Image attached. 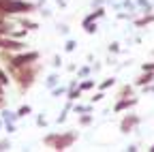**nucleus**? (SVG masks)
Here are the masks:
<instances>
[{"instance_id": "nucleus-1", "label": "nucleus", "mask_w": 154, "mask_h": 152, "mask_svg": "<svg viewBox=\"0 0 154 152\" xmlns=\"http://www.w3.org/2000/svg\"><path fill=\"white\" fill-rule=\"evenodd\" d=\"M7 73L11 75V79H13V84L17 86L19 94H26V92L38 82V77H41V73H43V62L38 60V62H34V64L17 67V69L7 67Z\"/></svg>"}, {"instance_id": "nucleus-2", "label": "nucleus", "mask_w": 154, "mask_h": 152, "mask_svg": "<svg viewBox=\"0 0 154 152\" xmlns=\"http://www.w3.org/2000/svg\"><path fill=\"white\" fill-rule=\"evenodd\" d=\"M38 60H41V51H36V49H24V51L13 54V56H11V60H9L7 64H2V67H5V69H7V67L17 69V67L34 64V62H38Z\"/></svg>"}, {"instance_id": "nucleus-3", "label": "nucleus", "mask_w": 154, "mask_h": 152, "mask_svg": "<svg viewBox=\"0 0 154 152\" xmlns=\"http://www.w3.org/2000/svg\"><path fill=\"white\" fill-rule=\"evenodd\" d=\"M77 139H79V131H75V129H73V131H58V137H56L51 150H56V152H64V150L73 148Z\"/></svg>"}, {"instance_id": "nucleus-4", "label": "nucleus", "mask_w": 154, "mask_h": 152, "mask_svg": "<svg viewBox=\"0 0 154 152\" xmlns=\"http://www.w3.org/2000/svg\"><path fill=\"white\" fill-rule=\"evenodd\" d=\"M0 49H7V51L17 54V51L28 49V45H26V41H24V39H13V36L5 34V36H0Z\"/></svg>"}, {"instance_id": "nucleus-5", "label": "nucleus", "mask_w": 154, "mask_h": 152, "mask_svg": "<svg viewBox=\"0 0 154 152\" xmlns=\"http://www.w3.org/2000/svg\"><path fill=\"white\" fill-rule=\"evenodd\" d=\"M141 118L137 116V113H126V116L120 120V133H124V135H128V133H133L135 129L139 126Z\"/></svg>"}, {"instance_id": "nucleus-6", "label": "nucleus", "mask_w": 154, "mask_h": 152, "mask_svg": "<svg viewBox=\"0 0 154 152\" xmlns=\"http://www.w3.org/2000/svg\"><path fill=\"white\" fill-rule=\"evenodd\" d=\"M137 103H139L137 97H124V99H118V101L113 103L111 111H113V113H122V111H128L131 107H135Z\"/></svg>"}, {"instance_id": "nucleus-7", "label": "nucleus", "mask_w": 154, "mask_h": 152, "mask_svg": "<svg viewBox=\"0 0 154 152\" xmlns=\"http://www.w3.org/2000/svg\"><path fill=\"white\" fill-rule=\"evenodd\" d=\"M13 22H15L17 26H24V28H28L30 32H36L38 28H41V26H38V22L28 20V15H15V17H13Z\"/></svg>"}, {"instance_id": "nucleus-8", "label": "nucleus", "mask_w": 154, "mask_h": 152, "mask_svg": "<svg viewBox=\"0 0 154 152\" xmlns=\"http://www.w3.org/2000/svg\"><path fill=\"white\" fill-rule=\"evenodd\" d=\"M13 28H15L13 17H5V15H0V36L11 34V30H13Z\"/></svg>"}, {"instance_id": "nucleus-9", "label": "nucleus", "mask_w": 154, "mask_h": 152, "mask_svg": "<svg viewBox=\"0 0 154 152\" xmlns=\"http://www.w3.org/2000/svg\"><path fill=\"white\" fill-rule=\"evenodd\" d=\"M152 82H154V71H141V75H139L137 79H135L133 86L143 88V86H148V84H152Z\"/></svg>"}, {"instance_id": "nucleus-10", "label": "nucleus", "mask_w": 154, "mask_h": 152, "mask_svg": "<svg viewBox=\"0 0 154 152\" xmlns=\"http://www.w3.org/2000/svg\"><path fill=\"white\" fill-rule=\"evenodd\" d=\"M92 124H94V113H92V111L79 113V116H77V126H79V129H88V126H92Z\"/></svg>"}, {"instance_id": "nucleus-11", "label": "nucleus", "mask_w": 154, "mask_h": 152, "mask_svg": "<svg viewBox=\"0 0 154 152\" xmlns=\"http://www.w3.org/2000/svg\"><path fill=\"white\" fill-rule=\"evenodd\" d=\"M84 97V92H82V88H79V84H77V86H66V97L64 99H69V101H79Z\"/></svg>"}, {"instance_id": "nucleus-12", "label": "nucleus", "mask_w": 154, "mask_h": 152, "mask_svg": "<svg viewBox=\"0 0 154 152\" xmlns=\"http://www.w3.org/2000/svg\"><path fill=\"white\" fill-rule=\"evenodd\" d=\"M107 15V9H105V5H101V7H94L86 17H84V20H92V22H99L101 20V17H105Z\"/></svg>"}, {"instance_id": "nucleus-13", "label": "nucleus", "mask_w": 154, "mask_h": 152, "mask_svg": "<svg viewBox=\"0 0 154 152\" xmlns=\"http://www.w3.org/2000/svg\"><path fill=\"white\" fill-rule=\"evenodd\" d=\"M96 84H99V82H96V79L92 77V75H90V77L79 79V88H82V92H84V94H86V92H92V90L96 88Z\"/></svg>"}, {"instance_id": "nucleus-14", "label": "nucleus", "mask_w": 154, "mask_h": 152, "mask_svg": "<svg viewBox=\"0 0 154 152\" xmlns=\"http://www.w3.org/2000/svg\"><path fill=\"white\" fill-rule=\"evenodd\" d=\"M88 111H94V105L92 103H79V101H75L73 103V113H88Z\"/></svg>"}, {"instance_id": "nucleus-15", "label": "nucleus", "mask_w": 154, "mask_h": 152, "mask_svg": "<svg viewBox=\"0 0 154 152\" xmlns=\"http://www.w3.org/2000/svg\"><path fill=\"white\" fill-rule=\"evenodd\" d=\"M0 118H2V122H17L19 120V116H17V111H13V109H0Z\"/></svg>"}, {"instance_id": "nucleus-16", "label": "nucleus", "mask_w": 154, "mask_h": 152, "mask_svg": "<svg viewBox=\"0 0 154 152\" xmlns=\"http://www.w3.org/2000/svg\"><path fill=\"white\" fill-rule=\"evenodd\" d=\"M43 84H45V88H47V90L56 88L58 84H60V73H49L47 77H45V82H43Z\"/></svg>"}, {"instance_id": "nucleus-17", "label": "nucleus", "mask_w": 154, "mask_h": 152, "mask_svg": "<svg viewBox=\"0 0 154 152\" xmlns=\"http://www.w3.org/2000/svg\"><path fill=\"white\" fill-rule=\"evenodd\" d=\"M150 24H154V13H143V17L135 20V26L137 28H143V26H150Z\"/></svg>"}, {"instance_id": "nucleus-18", "label": "nucleus", "mask_w": 154, "mask_h": 152, "mask_svg": "<svg viewBox=\"0 0 154 152\" xmlns=\"http://www.w3.org/2000/svg\"><path fill=\"white\" fill-rule=\"evenodd\" d=\"M90 75H92V64H82V67H77V71H75V77H79V79L90 77Z\"/></svg>"}, {"instance_id": "nucleus-19", "label": "nucleus", "mask_w": 154, "mask_h": 152, "mask_svg": "<svg viewBox=\"0 0 154 152\" xmlns=\"http://www.w3.org/2000/svg\"><path fill=\"white\" fill-rule=\"evenodd\" d=\"M124 97H133V84H124L118 88L116 92V99H124Z\"/></svg>"}, {"instance_id": "nucleus-20", "label": "nucleus", "mask_w": 154, "mask_h": 152, "mask_svg": "<svg viewBox=\"0 0 154 152\" xmlns=\"http://www.w3.org/2000/svg\"><path fill=\"white\" fill-rule=\"evenodd\" d=\"M82 28L86 34H96V30H99L96 22H92V20H82Z\"/></svg>"}, {"instance_id": "nucleus-21", "label": "nucleus", "mask_w": 154, "mask_h": 152, "mask_svg": "<svg viewBox=\"0 0 154 152\" xmlns=\"http://www.w3.org/2000/svg\"><path fill=\"white\" fill-rule=\"evenodd\" d=\"M49 94H51V99H60V97H66V86L58 84L56 88H51V90H49Z\"/></svg>"}, {"instance_id": "nucleus-22", "label": "nucleus", "mask_w": 154, "mask_h": 152, "mask_svg": "<svg viewBox=\"0 0 154 152\" xmlns=\"http://www.w3.org/2000/svg\"><path fill=\"white\" fill-rule=\"evenodd\" d=\"M13 84V79H11V75L7 73V69L5 67H0V86H5V88H9Z\"/></svg>"}, {"instance_id": "nucleus-23", "label": "nucleus", "mask_w": 154, "mask_h": 152, "mask_svg": "<svg viewBox=\"0 0 154 152\" xmlns=\"http://www.w3.org/2000/svg\"><path fill=\"white\" fill-rule=\"evenodd\" d=\"M15 111H17L19 120H22V118H28L30 113H32V105H28V103H26V105H19V107H17Z\"/></svg>"}, {"instance_id": "nucleus-24", "label": "nucleus", "mask_w": 154, "mask_h": 152, "mask_svg": "<svg viewBox=\"0 0 154 152\" xmlns=\"http://www.w3.org/2000/svg\"><path fill=\"white\" fill-rule=\"evenodd\" d=\"M113 86H116V77H105L103 82L96 84V88H99V90H109V88H113Z\"/></svg>"}, {"instance_id": "nucleus-25", "label": "nucleus", "mask_w": 154, "mask_h": 152, "mask_svg": "<svg viewBox=\"0 0 154 152\" xmlns=\"http://www.w3.org/2000/svg\"><path fill=\"white\" fill-rule=\"evenodd\" d=\"M56 137H58V131H51V133H47V135L43 137V146L51 150V146H54V141H56Z\"/></svg>"}, {"instance_id": "nucleus-26", "label": "nucleus", "mask_w": 154, "mask_h": 152, "mask_svg": "<svg viewBox=\"0 0 154 152\" xmlns=\"http://www.w3.org/2000/svg\"><path fill=\"white\" fill-rule=\"evenodd\" d=\"M120 2H122V9L124 11H131V13L137 11V2H135V0H120Z\"/></svg>"}, {"instance_id": "nucleus-27", "label": "nucleus", "mask_w": 154, "mask_h": 152, "mask_svg": "<svg viewBox=\"0 0 154 152\" xmlns=\"http://www.w3.org/2000/svg\"><path fill=\"white\" fill-rule=\"evenodd\" d=\"M103 99H105V90H99V92L92 90V97H90V103H92V105H94V103H101Z\"/></svg>"}, {"instance_id": "nucleus-28", "label": "nucleus", "mask_w": 154, "mask_h": 152, "mask_svg": "<svg viewBox=\"0 0 154 152\" xmlns=\"http://www.w3.org/2000/svg\"><path fill=\"white\" fill-rule=\"evenodd\" d=\"M66 54H73L75 49H77V41L75 39H66V43H64V47H62Z\"/></svg>"}, {"instance_id": "nucleus-29", "label": "nucleus", "mask_w": 154, "mask_h": 152, "mask_svg": "<svg viewBox=\"0 0 154 152\" xmlns=\"http://www.w3.org/2000/svg\"><path fill=\"white\" fill-rule=\"evenodd\" d=\"M107 51H109V54H120V51H122V47H120V43H118V41H111V43L107 45Z\"/></svg>"}, {"instance_id": "nucleus-30", "label": "nucleus", "mask_w": 154, "mask_h": 152, "mask_svg": "<svg viewBox=\"0 0 154 152\" xmlns=\"http://www.w3.org/2000/svg\"><path fill=\"white\" fill-rule=\"evenodd\" d=\"M2 131H7V135H13V133H17V122H5Z\"/></svg>"}, {"instance_id": "nucleus-31", "label": "nucleus", "mask_w": 154, "mask_h": 152, "mask_svg": "<svg viewBox=\"0 0 154 152\" xmlns=\"http://www.w3.org/2000/svg\"><path fill=\"white\" fill-rule=\"evenodd\" d=\"M69 113H71V109H66V107H64V109L60 111V116L56 118V122H58V124H64V122H66V118H69Z\"/></svg>"}, {"instance_id": "nucleus-32", "label": "nucleus", "mask_w": 154, "mask_h": 152, "mask_svg": "<svg viewBox=\"0 0 154 152\" xmlns=\"http://www.w3.org/2000/svg\"><path fill=\"white\" fill-rule=\"evenodd\" d=\"M34 122H36V126H38V129H45V126H47V118H45V113H38Z\"/></svg>"}, {"instance_id": "nucleus-33", "label": "nucleus", "mask_w": 154, "mask_h": 152, "mask_svg": "<svg viewBox=\"0 0 154 152\" xmlns=\"http://www.w3.org/2000/svg\"><path fill=\"white\" fill-rule=\"evenodd\" d=\"M11 148H13V144H11V139H9V137L0 139V152H5V150H11Z\"/></svg>"}, {"instance_id": "nucleus-34", "label": "nucleus", "mask_w": 154, "mask_h": 152, "mask_svg": "<svg viewBox=\"0 0 154 152\" xmlns=\"http://www.w3.org/2000/svg\"><path fill=\"white\" fill-rule=\"evenodd\" d=\"M62 64H64V62H62V56H60V54H56L54 58H51V67H54V69H60Z\"/></svg>"}, {"instance_id": "nucleus-35", "label": "nucleus", "mask_w": 154, "mask_h": 152, "mask_svg": "<svg viewBox=\"0 0 154 152\" xmlns=\"http://www.w3.org/2000/svg\"><path fill=\"white\" fill-rule=\"evenodd\" d=\"M58 32H60L62 36H69V32H71V28H69V24H58Z\"/></svg>"}, {"instance_id": "nucleus-36", "label": "nucleus", "mask_w": 154, "mask_h": 152, "mask_svg": "<svg viewBox=\"0 0 154 152\" xmlns=\"http://www.w3.org/2000/svg\"><path fill=\"white\" fill-rule=\"evenodd\" d=\"M38 13H41V15L45 17V20H49V17L54 15V13H51V9H47V7H41V11H38Z\"/></svg>"}, {"instance_id": "nucleus-37", "label": "nucleus", "mask_w": 154, "mask_h": 152, "mask_svg": "<svg viewBox=\"0 0 154 152\" xmlns=\"http://www.w3.org/2000/svg\"><path fill=\"white\" fill-rule=\"evenodd\" d=\"M141 71H154V62H143L141 64Z\"/></svg>"}, {"instance_id": "nucleus-38", "label": "nucleus", "mask_w": 154, "mask_h": 152, "mask_svg": "<svg viewBox=\"0 0 154 152\" xmlns=\"http://www.w3.org/2000/svg\"><path fill=\"white\" fill-rule=\"evenodd\" d=\"M101 67H103L101 62H92V73H99V71H101Z\"/></svg>"}, {"instance_id": "nucleus-39", "label": "nucleus", "mask_w": 154, "mask_h": 152, "mask_svg": "<svg viewBox=\"0 0 154 152\" xmlns=\"http://www.w3.org/2000/svg\"><path fill=\"white\" fill-rule=\"evenodd\" d=\"M5 107H7V97L0 94V109H5Z\"/></svg>"}, {"instance_id": "nucleus-40", "label": "nucleus", "mask_w": 154, "mask_h": 152, "mask_svg": "<svg viewBox=\"0 0 154 152\" xmlns=\"http://www.w3.org/2000/svg\"><path fill=\"white\" fill-rule=\"evenodd\" d=\"M64 69H66L69 73H75V71H77V64H73V62H71V64H66Z\"/></svg>"}, {"instance_id": "nucleus-41", "label": "nucleus", "mask_w": 154, "mask_h": 152, "mask_svg": "<svg viewBox=\"0 0 154 152\" xmlns=\"http://www.w3.org/2000/svg\"><path fill=\"white\" fill-rule=\"evenodd\" d=\"M90 5H92V9H94V7H101V5H105V0H92Z\"/></svg>"}, {"instance_id": "nucleus-42", "label": "nucleus", "mask_w": 154, "mask_h": 152, "mask_svg": "<svg viewBox=\"0 0 154 152\" xmlns=\"http://www.w3.org/2000/svg\"><path fill=\"white\" fill-rule=\"evenodd\" d=\"M56 5L60 7V9H64V7H66V0H56Z\"/></svg>"}, {"instance_id": "nucleus-43", "label": "nucleus", "mask_w": 154, "mask_h": 152, "mask_svg": "<svg viewBox=\"0 0 154 152\" xmlns=\"http://www.w3.org/2000/svg\"><path fill=\"white\" fill-rule=\"evenodd\" d=\"M5 129V122H2V118H0V131H2Z\"/></svg>"}]
</instances>
